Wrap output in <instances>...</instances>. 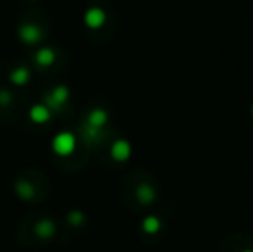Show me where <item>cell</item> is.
<instances>
[{
  "label": "cell",
  "instance_id": "cell-2",
  "mask_svg": "<svg viewBox=\"0 0 253 252\" xmlns=\"http://www.w3.org/2000/svg\"><path fill=\"white\" fill-rule=\"evenodd\" d=\"M17 35H19L21 42L26 45H35L40 42L42 38V30L37 26V24L30 23V24H23V26H19V30H17Z\"/></svg>",
  "mask_w": 253,
  "mask_h": 252
},
{
  "label": "cell",
  "instance_id": "cell-7",
  "mask_svg": "<svg viewBox=\"0 0 253 252\" xmlns=\"http://www.w3.org/2000/svg\"><path fill=\"white\" fill-rule=\"evenodd\" d=\"M107 119H109V116H107V112L103 111V109H93V111L88 114V126L102 130V128L105 126Z\"/></svg>",
  "mask_w": 253,
  "mask_h": 252
},
{
  "label": "cell",
  "instance_id": "cell-4",
  "mask_svg": "<svg viewBox=\"0 0 253 252\" xmlns=\"http://www.w3.org/2000/svg\"><path fill=\"white\" fill-rule=\"evenodd\" d=\"M69 99V90H67V87H64V85H60V87H55L52 90V94L47 97V107H60V105L64 104V102Z\"/></svg>",
  "mask_w": 253,
  "mask_h": 252
},
{
  "label": "cell",
  "instance_id": "cell-11",
  "mask_svg": "<svg viewBox=\"0 0 253 252\" xmlns=\"http://www.w3.org/2000/svg\"><path fill=\"white\" fill-rule=\"evenodd\" d=\"M84 135H86V140H98L100 138V135H102V130H98V128H91V126H88L84 128Z\"/></svg>",
  "mask_w": 253,
  "mask_h": 252
},
{
  "label": "cell",
  "instance_id": "cell-10",
  "mask_svg": "<svg viewBox=\"0 0 253 252\" xmlns=\"http://www.w3.org/2000/svg\"><path fill=\"white\" fill-rule=\"evenodd\" d=\"M138 199H140L141 202H152L153 197H155V192H153V189L150 185H140L138 187V192H136Z\"/></svg>",
  "mask_w": 253,
  "mask_h": 252
},
{
  "label": "cell",
  "instance_id": "cell-9",
  "mask_svg": "<svg viewBox=\"0 0 253 252\" xmlns=\"http://www.w3.org/2000/svg\"><path fill=\"white\" fill-rule=\"evenodd\" d=\"M28 80H30V69H28V67H17L16 71L10 73V81H12L14 85L23 87V85L28 83Z\"/></svg>",
  "mask_w": 253,
  "mask_h": 252
},
{
  "label": "cell",
  "instance_id": "cell-14",
  "mask_svg": "<svg viewBox=\"0 0 253 252\" xmlns=\"http://www.w3.org/2000/svg\"><path fill=\"white\" fill-rule=\"evenodd\" d=\"M9 102H10V94H9V92H5V90H2V92H0V104L7 105Z\"/></svg>",
  "mask_w": 253,
  "mask_h": 252
},
{
  "label": "cell",
  "instance_id": "cell-5",
  "mask_svg": "<svg viewBox=\"0 0 253 252\" xmlns=\"http://www.w3.org/2000/svg\"><path fill=\"white\" fill-rule=\"evenodd\" d=\"M110 155H112L116 161H126L131 155V145L126 140H117L114 142L112 149H110Z\"/></svg>",
  "mask_w": 253,
  "mask_h": 252
},
{
  "label": "cell",
  "instance_id": "cell-3",
  "mask_svg": "<svg viewBox=\"0 0 253 252\" xmlns=\"http://www.w3.org/2000/svg\"><path fill=\"white\" fill-rule=\"evenodd\" d=\"M105 19H107V16L100 7H90V9L84 12V24H86L90 30H98L100 26H103Z\"/></svg>",
  "mask_w": 253,
  "mask_h": 252
},
{
  "label": "cell",
  "instance_id": "cell-15",
  "mask_svg": "<svg viewBox=\"0 0 253 252\" xmlns=\"http://www.w3.org/2000/svg\"><path fill=\"white\" fill-rule=\"evenodd\" d=\"M252 114H253V105H252Z\"/></svg>",
  "mask_w": 253,
  "mask_h": 252
},
{
  "label": "cell",
  "instance_id": "cell-6",
  "mask_svg": "<svg viewBox=\"0 0 253 252\" xmlns=\"http://www.w3.org/2000/svg\"><path fill=\"white\" fill-rule=\"evenodd\" d=\"M30 119L37 125H43L50 119V109L43 104H37L30 109Z\"/></svg>",
  "mask_w": 253,
  "mask_h": 252
},
{
  "label": "cell",
  "instance_id": "cell-12",
  "mask_svg": "<svg viewBox=\"0 0 253 252\" xmlns=\"http://www.w3.org/2000/svg\"><path fill=\"white\" fill-rule=\"evenodd\" d=\"M17 192H19V195H23V197H31V195H33V187L26 182H21V183H17Z\"/></svg>",
  "mask_w": 253,
  "mask_h": 252
},
{
  "label": "cell",
  "instance_id": "cell-1",
  "mask_svg": "<svg viewBox=\"0 0 253 252\" xmlns=\"http://www.w3.org/2000/svg\"><path fill=\"white\" fill-rule=\"evenodd\" d=\"M52 149L57 155L60 157H67L74 152L76 149V137L69 131H60L53 137L52 140Z\"/></svg>",
  "mask_w": 253,
  "mask_h": 252
},
{
  "label": "cell",
  "instance_id": "cell-8",
  "mask_svg": "<svg viewBox=\"0 0 253 252\" xmlns=\"http://www.w3.org/2000/svg\"><path fill=\"white\" fill-rule=\"evenodd\" d=\"M35 61H37L38 66H50V64L55 61V54H53L52 49L43 47V49H40V50L37 52V55H35Z\"/></svg>",
  "mask_w": 253,
  "mask_h": 252
},
{
  "label": "cell",
  "instance_id": "cell-13",
  "mask_svg": "<svg viewBox=\"0 0 253 252\" xmlns=\"http://www.w3.org/2000/svg\"><path fill=\"white\" fill-rule=\"evenodd\" d=\"M143 226H145V230H147V232H157V230H159V226H160V223H159V219H157V218H147V219H145V223H143Z\"/></svg>",
  "mask_w": 253,
  "mask_h": 252
}]
</instances>
